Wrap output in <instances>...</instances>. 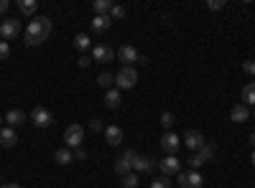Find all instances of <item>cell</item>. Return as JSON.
Returning <instances> with one entry per match:
<instances>
[{
    "mask_svg": "<svg viewBox=\"0 0 255 188\" xmlns=\"http://www.w3.org/2000/svg\"><path fill=\"white\" fill-rule=\"evenodd\" d=\"M120 18H125V8H123V5H115V8L110 10V20H120Z\"/></svg>",
    "mask_w": 255,
    "mask_h": 188,
    "instance_id": "1f68e13d",
    "label": "cell"
},
{
    "mask_svg": "<svg viewBox=\"0 0 255 188\" xmlns=\"http://www.w3.org/2000/svg\"><path fill=\"white\" fill-rule=\"evenodd\" d=\"M5 122H8V127H18V125H23L26 122V112L23 110H10L8 115H5Z\"/></svg>",
    "mask_w": 255,
    "mask_h": 188,
    "instance_id": "ac0fdd59",
    "label": "cell"
},
{
    "mask_svg": "<svg viewBox=\"0 0 255 188\" xmlns=\"http://www.w3.org/2000/svg\"><path fill=\"white\" fill-rule=\"evenodd\" d=\"M113 8H115L113 0H95V3H92L95 15H110V10H113Z\"/></svg>",
    "mask_w": 255,
    "mask_h": 188,
    "instance_id": "ffe728a7",
    "label": "cell"
},
{
    "mask_svg": "<svg viewBox=\"0 0 255 188\" xmlns=\"http://www.w3.org/2000/svg\"><path fill=\"white\" fill-rule=\"evenodd\" d=\"M54 160H56L59 165H69V163L74 160V153L67 148V145H64V148H59V150L54 153Z\"/></svg>",
    "mask_w": 255,
    "mask_h": 188,
    "instance_id": "7402d4cb",
    "label": "cell"
},
{
    "mask_svg": "<svg viewBox=\"0 0 255 188\" xmlns=\"http://www.w3.org/2000/svg\"><path fill=\"white\" fill-rule=\"evenodd\" d=\"M0 127H3V115H0Z\"/></svg>",
    "mask_w": 255,
    "mask_h": 188,
    "instance_id": "b9f144b4",
    "label": "cell"
},
{
    "mask_svg": "<svg viewBox=\"0 0 255 188\" xmlns=\"http://www.w3.org/2000/svg\"><path fill=\"white\" fill-rule=\"evenodd\" d=\"M15 142H18V135L13 127H0V145L3 148H13Z\"/></svg>",
    "mask_w": 255,
    "mask_h": 188,
    "instance_id": "2e32d148",
    "label": "cell"
},
{
    "mask_svg": "<svg viewBox=\"0 0 255 188\" xmlns=\"http://www.w3.org/2000/svg\"><path fill=\"white\" fill-rule=\"evenodd\" d=\"M31 122L36 125L38 130H46V127H51L54 117H51V112H49L46 107H33V112H31Z\"/></svg>",
    "mask_w": 255,
    "mask_h": 188,
    "instance_id": "5b68a950",
    "label": "cell"
},
{
    "mask_svg": "<svg viewBox=\"0 0 255 188\" xmlns=\"http://www.w3.org/2000/svg\"><path fill=\"white\" fill-rule=\"evenodd\" d=\"M181 148V140H179V135H174V132H166L163 137H161V150L166 153V155H176V150Z\"/></svg>",
    "mask_w": 255,
    "mask_h": 188,
    "instance_id": "8fae6325",
    "label": "cell"
},
{
    "mask_svg": "<svg viewBox=\"0 0 255 188\" xmlns=\"http://www.w3.org/2000/svg\"><path fill=\"white\" fill-rule=\"evenodd\" d=\"M250 115H253V117H255V107H253V112H250Z\"/></svg>",
    "mask_w": 255,
    "mask_h": 188,
    "instance_id": "7bdbcfd3",
    "label": "cell"
},
{
    "mask_svg": "<svg viewBox=\"0 0 255 188\" xmlns=\"http://www.w3.org/2000/svg\"><path fill=\"white\" fill-rule=\"evenodd\" d=\"M115 56H118V54H115L108 44H97V46L92 49V61H100V64H110Z\"/></svg>",
    "mask_w": 255,
    "mask_h": 188,
    "instance_id": "9c48e42d",
    "label": "cell"
},
{
    "mask_svg": "<svg viewBox=\"0 0 255 188\" xmlns=\"http://www.w3.org/2000/svg\"><path fill=\"white\" fill-rule=\"evenodd\" d=\"M8 10V0H0V15H3Z\"/></svg>",
    "mask_w": 255,
    "mask_h": 188,
    "instance_id": "74e56055",
    "label": "cell"
},
{
    "mask_svg": "<svg viewBox=\"0 0 255 188\" xmlns=\"http://www.w3.org/2000/svg\"><path fill=\"white\" fill-rule=\"evenodd\" d=\"M64 142H67V148L72 150H77V148H82V142H84V127L79 122H72L67 130H64Z\"/></svg>",
    "mask_w": 255,
    "mask_h": 188,
    "instance_id": "3957f363",
    "label": "cell"
},
{
    "mask_svg": "<svg viewBox=\"0 0 255 188\" xmlns=\"http://www.w3.org/2000/svg\"><path fill=\"white\" fill-rule=\"evenodd\" d=\"M105 140H108V145H118L123 142V127H118V125H108L105 127Z\"/></svg>",
    "mask_w": 255,
    "mask_h": 188,
    "instance_id": "5bb4252c",
    "label": "cell"
},
{
    "mask_svg": "<svg viewBox=\"0 0 255 188\" xmlns=\"http://www.w3.org/2000/svg\"><path fill=\"white\" fill-rule=\"evenodd\" d=\"M138 84V71L135 66H123L118 74H115V87L123 92V89H133Z\"/></svg>",
    "mask_w": 255,
    "mask_h": 188,
    "instance_id": "7a4b0ae2",
    "label": "cell"
},
{
    "mask_svg": "<svg viewBox=\"0 0 255 188\" xmlns=\"http://www.w3.org/2000/svg\"><path fill=\"white\" fill-rule=\"evenodd\" d=\"M18 33H20V20L18 18H5L3 23H0V36H3V41L15 38Z\"/></svg>",
    "mask_w": 255,
    "mask_h": 188,
    "instance_id": "30bf717a",
    "label": "cell"
},
{
    "mask_svg": "<svg viewBox=\"0 0 255 188\" xmlns=\"http://www.w3.org/2000/svg\"><path fill=\"white\" fill-rule=\"evenodd\" d=\"M74 46H77L79 51H87V49L92 46V41H90L87 33H77V36H74Z\"/></svg>",
    "mask_w": 255,
    "mask_h": 188,
    "instance_id": "484cf974",
    "label": "cell"
},
{
    "mask_svg": "<svg viewBox=\"0 0 255 188\" xmlns=\"http://www.w3.org/2000/svg\"><path fill=\"white\" fill-rule=\"evenodd\" d=\"M0 186H3V181H0Z\"/></svg>",
    "mask_w": 255,
    "mask_h": 188,
    "instance_id": "ee69618b",
    "label": "cell"
},
{
    "mask_svg": "<svg viewBox=\"0 0 255 188\" xmlns=\"http://www.w3.org/2000/svg\"><path fill=\"white\" fill-rule=\"evenodd\" d=\"M120 102H123V97H120V89H108V92H105V104H108V107L110 110H118L120 107Z\"/></svg>",
    "mask_w": 255,
    "mask_h": 188,
    "instance_id": "d6986e66",
    "label": "cell"
},
{
    "mask_svg": "<svg viewBox=\"0 0 255 188\" xmlns=\"http://www.w3.org/2000/svg\"><path fill=\"white\" fill-rule=\"evenodd\" d=\"M202 165H207V163H204V160H202V158H199L197 153H194V155L189 158V171H199Z\"/></svg>",
    "mask_w": 255,
    "mask_h": 188,
    "instance_id": "f1b7e54d",
    "label": "cell"
},
{
    "mask_svg": "<svg viewBox=\"0 0 255 188\" xmlns=\"http://www.w3.org/2000/svg\"><path fill=\"white\" fill-rule=\"evenodd\" d=\"M84 158H87V150H84V148H77V150H74V160H84Z\"/></svg>",
    "mask_w": 255,
    "mask_h": 188,
    "instance_id": "8d00e7d4",
    "label": "cell"
},
{
    "mask_svg": "<svg viewBox=\"0 0 255 188\" xmlns=\"http://www.w3.org/2000/svg\"><path fill=\"white\" fill-rule=\"evenodd\" d=\"M90 130H92V132H105V127H102V120H100V117H95V120L90 122Z\"/></svg>",
    "mask_w": 255,
    "mask_h": 188,
    "instance_id": "836d02e7",
    "label": "cell"
},
{
    "mask_svg": "<svg viewBox=\"0 0 255 188\" xmlns=\"http://www.w3.org/2000/svg\"><path fill=\"white\" fill-rule=\"evenodd\" d=\"M161 125H163V130H166V132H171V127L176 125V117H174L171 112H163V115H161Z\"/></svg>",
    "mask_w": 255,
    "mask_h": 188,
    "instance_id": "4316f807",
    "label": "cell"
},
{
    "mask_svg": "<svg viewBox=\"0 0 255 188\" xmlns=\"http://www.w3.org/2000/svg\"><path fill=\"white\" fill-rule=\"evenodd\" d=\"M18 8H20V13H23V15H36L38 3H36V0H20Z\"/></svg>",
    "mask_w": 255,
    "mask_h": 188,
    "instance_id": "d4e9b609",
    "label": "cell"
},
{
    "mask_svg": "<svg viewBox=\"0 0 255 188\" xmlns=\"http://www.w3.org/2000/svg\"><path fill=\"white\" fill-rule=\"evenodd\" d=\"M158 168H161V173H163L166 178H171V176H179V173H181V163H179L176 155H166V158L158 163Z\"/></svg>",
    "mask_w": 255,
    "mask_h": 188,
    "instance_id": "52a82bcc",
    "label": "cell"
},
{
    "mask_svg": "<svg viewBox=\"0 0 255 188\" xmlns=\"http://www.w3.org/2000/svg\"><path fill=\"white\" fill-rule=\"evenodd\" d=\"M77 64H79V69H87V66H90V64H92V59H90V56H87V54H82V56H79V59H77Z\"/></svg>",
    "mask_w": 255,
    "mask_h": 188,
    "instance_id": "d590c367",
    "label": "cell"
},
{
    "mask_svg": "<svg viewBox=\"0 0 255 188\" xmlns=\"http://www.w3.org/2000/svg\"><path fill=\"white\" fill-rule=\"evenodd\" d=\"M135 150H125L120 153V158L115 160V173L118 176H128V173H133V160H135Z\"/></svg>",
    "mask_w": 255,
    "mask_h": 188,
    "instance_id": "277c9868",
    "label": "cell"
},
{
    "mask_svg": "<svg viewBox=\"0 0 255 188\" xmlns=\"http://www.w3.org/2000/svg\"><path fill=\"white\" fill-rule=\"evenodd\" d=\"M0 188H23V186H20V183H3Z\"/></svg>",
    "mask_w": 255,
    "mask_h": 188,
    "instance_id": "f35d334b",
    "label": "cell"
},
{
    "mask_svg": "<svg viewBox=\"0 0 255 188\" xmlns=\"http://www.w3.org/2000/svg\"><path fill=\"white\" fill-rule=\"evenodd\" d=\"M138 59H140V54H138V49L130 46V44H125V46L118 49V61H123V66H133Z\"/></svg>",
    "mask_w": 255,
    "mask_h": 188,
    "instance_id": "ba28073f",
    "label": "cell"
},
{
    "mask_svg": "<svg viewBox=\"0 0 255 188\" xmlns=\"http://www.w3.org/2000/svg\"><path fill=\"white\" fill-rule=\"evenodd\" d=\"M151 188H171V181H168L166 176H161V178H156V181L151 183Z\"/></svg>",
    "mask_w": 255,
    "mask_h": 188,
    "instance_id": "f546056e",
    "label": "cell"
},
{
    "mask_svg": "<svg viewBox=\"0 0 255 188\" xmlns=\"http://www.w3.org/2000/svg\"><path fill=\"white\" fill-rule=\"evenodd\" d=\"M113 84H115V74H110V71H102V74L97 76V87H102L105 92L113 89Z\"/></svg>",
    "mask_w": 255,
    "mask_h": 188,
    "instance_id": "cb8c5ba5",
    "label": "cell"
},
{
    "mask_svg": "<svg viewBox=\"0 0 255 188\" xmlns=\"http://www.w3.org/2000/svg\"><path fill=\"white\" fill-rule=\"evenodd\" d=\"M250 163H253V168H255V150H253V155H250Z\"/></svg>",
    "mask_w": 255,
    "mask_h": 188,
    "instance_id": "60d3db41",
    "label": "cell"
},
{
    "mask_svg": "<svg viewBox=\"0 0 255 188\" xmlns=\"http://www.w3.org/2000/svg\"><path fill=\"white\" fill-rule=\"evenodd\" d=\"M243 71L250 74V76H255V61H253V59H248L245 64H243Z\"/></svg>",
    "mask_w": 255,
    "mask_h": 188,
    "instance_id": "e575fe53",
    "label": "cell"
},
{
    "mask_svg": "<svg viewBox=\"0 0 255 188\" xmlns=\"http://www.w3.org/2000/svg\"><path fill=\"white\" fill-rule=\"evenodd\" d=\"M138 173H128V176H123V188H138Z\"/></svg>",
    "mask_w": 255,
    "mask_h": 188,
    "instance_id": "83f0119b",
    "label": "cell"
},
{
    "mask_svg": "<svg viewBox=\"0 0 255 188\" xmlns=\"http://www.w3.org/2000/svg\"><path fill=\"white\" fill-rule=\"evenodd\" d=\"M227 3H225V0H209V3H207V8L209 10H222Z\"/></svg>",
    "mask_w": 255,
    "mask_h": 188,
    "instance_id": "d6a6232c",
    "label": "cell"
},
{
    "mask_svg": "<svg viewBox=\"0 0 255 188\" xmlns=\"http://www.w3.org/2000/svg\"><path fill=\"white\" fill-rule=\"evenodd\" d=\"M151 171H156V160L151 155H135L133 173H151Z\"/></svg>",
    "mask_w": 255,
    "mask_h": 188,
    "instance_id": "7c38bea8",
    "label": "cell"
},
{
    "mask_svg": "<svg viewBox=\"0 0 255 188\" xmlns=\"http://www.w3.org/2000/svg\"><path fill=\"white\" fill-rule=\"evenodd\" d=\"M204 142H207V140H204V135H202L199 130H189V132L184 135V145H186L189 150H199Z\"/></svg>",
    "mask_w": 255,
    "mask_h": 188,
    "instance_id": "4fadbf2b",
    "label": "cell"
},
{
    "mask_svg": "<svg viewBox=\"0 0 255 188\" xmlns=\"http://www.w3.org/2000/svg\"><path fill=\"white\" fill-rule=\"evenodd\" d=\"M110 26H113L110 15H95V18H92V31H95V33H105V31H110Z\"/></svg>",
    "mask_w": 255,
    "mask_h": 188,
    "instance_id": "e0dca14e",
    "label": "cell"
},
{
    "mask_svg": "<svg viewBox=\"0 0 255 188\" xmlns=\"http://www.w3.org/2000/svg\"><path fill=\"white\" fill-rule=\"evenodd\" d=\"M197 155H199V158H202L204 163H209L212 158H215V155H217V148H215V145H212V142H204V145H202V148L197 150Z\"/></svg>",
    "mask_w": 255,
    "mask_h": 188,
    "instance_id": "603a6c76",
    "label": "cell"
},
{
    "mask_svg": "<svg viewBox=\"0 0 255 188\" xmlns=\"http://www.w3.org/2000/svg\"><path fill=\"white\" fill-rule=\"evenodd\" d=\"M202 183H204V178H202L199 171H181L179 173V186L181 188H202Z\"/></svg>",
    "mask_w": 255,
    "mask_h": 188,
    "instance_id": "8992f818",
    "label": "cell"
},
{
    "mask_svg": "<svg viewBox=\"0 0 255 188\" xmlns=\"http://www.w3.org/2000/svg\"><path fill=\"white\" fill-rule=\"evenodd\" d=\"M230 120L232 122H248L250 120V107H245V104H235V107L230 110Z\"/></svg>",
    "mask_w": 255,
    "mask_h": 188,
    "instance_id": "9a60e30c",
    "label": "cell"
},
{
    "mask_svg": "<svg viewBox=\"0 0 255 188\" xmlns=\"http://www.w3.org/2000/svg\"><path fill=\"white\" fill-rule=\"evenodd\" d=\"M243 104L245 107H255V81H250V84L243 87Z\"/></svg>",
    "mask_w": 255,
    "mask_h": 188,
    "instance_id": "44dd1931",
    "label": "cell"
},
{
    "mask_svg": "<svg viewBox=\"0 0 255 188\" xmlns=\"http://www.w3.org/2000/svg\"><path fill=\"white\" fill-rule=\"evenodd\" d=\"M10 56V44L8 41H0V61H5Z\"/></svg>",
    "mask_w": 255,
    "mask_h": 188,
    "instance_id": "4dcf8cb0",
    "label": "cell"
},
{
    "mask_svg": "<svg viewBox=\"0 0 255 188\" xmlns=\"http://www.w3.org/2000/svg\"><path fill=\"white\" fill-rule=\"evenodd\" d=\"M250 145H253V148H255V130L250 132Z\"/></svg>",
    "mask_w": 255,
    "mask_h": 188,
    "instance_id": "ab89813d",
    "label": "cell"
},
{
    "mask_svg": "<svg viewBox=\"0 0 255 188\" xmlns=\"http://www.w3.org/2000/svg\"><path fill=\"white\" fill-rule=\"evenodd\" d=\"M51 36V20L49 18H36L26 28V44L28 46H41Z\"/></svg>",
    "mask_w": 255,
    "mask_h": 188,
    "instance_id": "6da1fadb",
    "label": "cell"
}]
</instances>
